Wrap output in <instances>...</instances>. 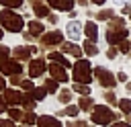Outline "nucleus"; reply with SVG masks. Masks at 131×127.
<instances>
[{
	"instance_id": "4be33fe9",
	"label": "nucleus",
	"mask_w": 131,
	"mask_h": 127,
	"mask_svg": "<svg viewBox=\"0 0 131 127\" xmlns=\"http://www.w3.org/2000/svg\"><path fill=\"white\" fill-rule=\"evenodd\" d=\"M96 18H98V20H113V18H115V12H113V10H100V12L96 14Z\"/></svg>"
},
{
	"instance_id": "f03ea898",
	"label": "nucleus",
	"mask_w": 131,
	"mask_h": 127,
	"mask_svg": "<svg viewBox=\"0 0 131 127\" xmlns=\"http://www.w3.org/2000/svg\"><path fill=\"white\" fill-rule=\"evenodd\" d=\"M92 80V68H90V61L88 59H78L76 66H74V82L76 84H90Z\"/></svg>"
},
{
	"instance_id": "f3484780",
	"label": "nucleus",
	"mask_w": 131,
	"mask_h": 127,
	"mask_svg": "<svg viewBox=\"0 0 131 127\" xmlns=\"http://www.w3.org/2000/svg\"><path fill=\"white\" fill-rule=\"evenodd\" d=\"M61 49H63V53H70L74 57H82V47H78L76 43H63Z\"/></svg>"
},
{
	"instance_id": "dca6fc26",
	"label": "nucleus",
	"mask_w": 131,
	"mask_h": 127,
	"mask_svg": "<svg viewBox=\"0 0 131 127\" xmlns=\"http://www.w3.org/2000/svg\"><path fill=\"white\" fill-rule=\"evenodd\" d=\"M84 33H86L88 41H92V43L98 39V29H96V25H94V23H90V20L84 25Z\"/></svg>"
},
{
	"instance_id": "7c9ffc66",
	"label": "nucleus",
	"mask_w": 131,
	"mask_h": 127,
	"mask_svg": "<svg viewBox=\"0 0 131 127\" xmlns=\"http://www.w3.org/2000/svg\"><path fill=\"white\" fill-rule=\"evenodd\" d=\"M119 109H121L123 113H131V100H129V98L119 100Z\"/></svg>"
},
{
	"instance_id": "f704fd0d",
	"label": "nucleus",
	"mask_w": 131,
	"mask_h": 127,
	"mask_svg": "<svg viewBox=\"0 0 131 127\" xmlns=\"http://www.w3.org/2000/svg\"><path fill=\"white\" fill-rule=\"evenodd\" d=\"M119 51L121 53H127V51H131V45L127 41H123V43H119Z\"/></svg>"
},
{
	"instance_id": "423d86ee",
	"label": "nucleus",
	"mask_w": 131,
	"mask_h": 127,
	"mask_svg": "<svg viewBox=\"0 0 131 127\" xmlns=\"http://www.w3.org/2000/svg\"><path fill=\"white\" fill-rule=\"evenodd\" d=\"M23 96H25V94H20L18 90H14V88H6L2 98H4V102H6V104L14 107V104H23Z\"/></svg>"
},
{
	"instance_id": "58836bf2",
	"label": "nucleus",
	"mask_w": 131,
	"mask_h": 127,
	"mask_svg": "<svg viewBox=\"0 0 131 127\" xmlns=\"http://www.w3.org/2000/svg\"><path fill=\"white\" fill-rule=\"evenodd\" d=\"M6 90V82H4V78L0 76V92H4Z\"/></svg>"
},
{
	"instance_id": "aec40b11",
	"label": "nucleus",
	"mask_w": 131,
	"mask_h": 127,
	"mask_svg": "<svg viewBox=\"0 0 131 127\" xmlns=\"http://www.w3.org/2000/svg\"><path fill=\"white\" fill-rule=\"evenodd\" d=\"M80 109H82V111H90V109H94L92 98H90V96H82V98H80Z\"/></svg>"
},
{
	"instance_id": "4c0bfd02",
	"label": "nucleus",
	"mask_w": 131,
	"mask_h": 127,
	"mask_svg": "<svg viewBox=\"0 0 131 127\" xmlns=\"http://www.w3.org/2000/svg\"><path fill=\"white\" fill-rule=\"evenodd\" d=\"M104 98H106V100H108V102H113V104H115V100H117V98H115V94H113V92H108V94H104Z\"/></svg>"
},
{
	"instance_id": "5701e85b",
	"label": "nucleus",
	"mask_w": 131,
	"mask_h": 127,
	"mask_svg": "<svg viewBox=\"0 0 131 127\" xmlns=\"http://www.w3.org/2000/svg\"><path fill=\"white\" fill-rule=\"evenodd\" d=\"M84 51H86V55H96V53H98V47H96L92 41H86V43H84Z\"/></svg>"
},
{
	"instance_id": "79ce46f5",
	"label": "nucleus",
	"mask_w": 131,
	"mask_h": 127,
	"mask_svg": "<svg viewBox=\"0 0 131 127\" xmlns=\"http://www.w3.org/2000/svg\"><path fill=\"white\" fill-rule=\"evenodd\" d=\"M117 78H119V80H121V82H127V74H123V72H121V74H119V76H117Z\"/></svg>"
},
{
	"instance_id": "2f4dec72",
	"label": "nucleus",
	"mask_w": 131,
	"mask_h": 127,
	"mask_svg": "<svg viewBox=\"0 0 131 127\" xmlns=\"http://www.w3.org/2000/svg\"><path fill=\"white\" fill-rule=\"evenodd\" d=\"M43 88H45L47 92H57V82L51 78V80H47V82H45V86H43Z\"/></svg>"
},
{
	"instance_id": "ddd939ff",
	"label": "nucleus",
	"mask_w": 131,
	"mask_h": 127,
	"mask_svg": "<svg viewBox=\"0 0 131 127\" xmlns=\"http://www.w3.org/2000/svg\"><path fill=\"white\" fill-rule=\"evenodd\" d=\"M12 53H14V59H16V61H18V59H29V57H31V53H33V47L18 45V47H14V49H12Z\"/></svg>"
},
{
	"instance_id": "9d476101",
	"label": "nucleus",
	"mask_w": 131,
	"mask_h": 127,
	"mask_svg": "<svg viewBox=\"0 0 131 127\" xmlns=\"http://www.w3.org/2000/svg\"><path fill=\"white\" fill-rule=\"evenodd\" d=\"M127 39V31L123 29V31H113V29H108L106 31V41L111 43V45H115V43H123Z\"/></svg>"
},
{
	"instance_id": "7ed1b4c3",
	"label": "nucleus",
	"mask_w": 131,
	"mask_h": 127,
	"mask_svg": "<svg viewBox=\"0 0 131 127\" xmlns=\"http://www.w3.org/2000/svg\"><path fill=\"white\" fill-rule=\"evenodd\" d=\"M119 115H115L111 109H106L104 104H96L94 109H92V121L96 123V125H108V123H113L115 119H117Z\"/></svg>"
},
{
	"instance_id": "c85d7f7f",
	"label": "nucleus",
	"mask_w": 131,
	"mask_h": 127,
	"mask_svg": "<svg viewBox=\"0 0 131 127\" xmlns=\"http://www.w3.org/2000/svg\"><path fill=\"white\" fill-rule=\"evenodd\" d=\"M78 109H80V107H66L59 115H66V117H76V115H78Z\"/></svg>"
},
{
	"instance_id": "1a4fd4ad",
	"label": "nucleus",
	"mask_w": 131,
	"mask_h": 127,
	"mask_svg": "<svg viewBox=\"0 0 131 127\" xmlns=\"http://www.w3.org/2000/svg\"><path fill=\"white\" fill-rule=\"evenodd\" d=\"M61 41H63V33H59V31H51V33H45L41 37V43L43 45H57Z\"/></svg>"
},
{
	"instance_id": "c03bdc74",
	"label": "nucleus",
	"mask_w": 131,
	"mask_h": 127,
	"mask_svg": "<svg viewBox=\"0 0 131 127\" xmlns=\"http://www.w3.org/2000/svg\"><path fill=\"white\" fill-rule=\"evenodd\" d=\"M76 2H78L80 6H86V4H88V0H76Z\"/></svg>"
},
{
	"instance_id": "f257e3e1",
	"label": "nucleus",
	"mask_w": 131,
	"mask_h": 127,
	"mask_svg": "<svg viewBox=\"0 0 131 127\" xmlns=\"http://www.w3.org/2000/svg\"><path fill=\"white\" fill-rule=\"evenodd\" d=\"M0 27L6 29V31H10V33H20L23 27H25V20L14 10L4 8V10H0Z\"/></svg>"
},
{
	"instance_id": "a18cd8bd",
	"label": "nucleus",
	"mask_w": 131,
	"mask_h": 127,
	"mask_svg": "<svg viewBox=\"0 0 131 127\" xmlns=\"http://www.w3.org/2000/svg\"><path fill=\"white\" fill-rule=\"evenodd\" d=\"M92 2H94V4H102L104 0H92Z\"/></svg>"
},
{
	"instance_id": "f8f14e48",
	"label": "nucleus",
	"mask_w": 131,
	"mask_h": 127,
	"mask_svg": "<svg viewBox=\"0 0 131 127\" xmlns=\"http://www.w3.org/2000/svg\"><path fill=\"white\" fill-rule=\"evenodd\" d=\"M27 27H29V35H31V37H43V35H45L43 23H39V20H31Z\"/></svg>"
},
{
	"instance_id": "4468645a",
	"label": "nucleus",
	"mask_w": 131,
	"mask_h": 127,
	"mask_svg": "<svg viewBox=\"0 0 131 127\" xmlns=\"http://www.w3.org/2000/svg\"><path fill=\"white\" fill-rule=\"evenodd\" d=\"M66 33L76 41L80 35H82V25L80 23H76V20H72V23H68V27H66Z\"/></svg>"
},
{
	"instance_id": "37998d69",
	"label": "nucleus",
	"mask_w": 131,
	"mask_h": 127,
	"mask_svg": "<svg viewBox=\"0 0 131 127\" xmlns=\"http://www.w3.org/2000/svg\"><path fill=\"white\" fill-rule=\"evenodd\" d=\"M106 55H108V57H111V59H113V57H115V55H117V51H115V49H108V53H106Z\"/></svg>"
},
{
	"instance_id": "a878e982",
	"label": "nucleus",
	"mask_w": 131,
	"mask_h": 127,
	"mask_svg": "<svg viewBox=\"0 0 131 127\" xmlns=\"http://www.w3.org/2000/svg\"><path fill=\"white\" fill-rule=\"evenodd\" d=\"M8 115H10V121H18V119H23V115H25V113L12 107V109H8Z\"/></svg>"
},
{
	"instance_id": "393cba45",
	"label": "nucleus",
	"mask_w": 131,
	"mask_h": 127,
	"mask_svg": "<svg viewBox=\"0 0 131 127\" xmlns=\"http://www.w3.org/2000/svg\"><path fill=\"white\" fill-rule=\"evenodd\" d=\"M45 94H47V90H45V88H35V90L31 92V96H33L35 100H43V98H45Z\"/></svg>"
},
{
	"instance_id": "a211bd4d",
	"label": "nucleus",
	"mask_w": 131,
	"mask_h": 127,
	"mask_svg": "<svg viewBox=\"0 0 131 127\" xmlns=\"http://www.w3.org/2000/svg\"><path fill=\"white\" fill-rule=\"evenodd\" d=\"M49 59H51L53 64H59V66H63V68H70L68 57H66V55H61V53H57V51H51V53H49Z\"/></svg>"
},
{
	"instance_id": "c9c22d12",
	"label": "nucleus",
	"mask_w": 131,
	"mask_h": 127,
	"mask_svg": "<svg viewBox=\"0 0 131 127\" xmlns=\"http://www.w3.org/2000/svg\"><path fill=\"white\" fill-rule=\"evenodd\" d=\"M0 127H14V121H10V119H0Z\"/></svg>"
},
{
	"instance_id": "473e14b6",
	"label": "nucleus",
	"mask_w": 131,
	"mask_h": 127,
	"mask_svg": "<svg viewBox=\"0 0 131 127\" xmlns=\"http://www.w3.org/2000/svg\"><path fill=\"white\" fill-rule=\"evenodd\" d=\"M8 53H10V49H8L6 45H0V61H6Z\"/></svg>"
},
{
	"instance_id": "72a5a7b5",
	"label": "nucleus",
	"mask_w": 131,
	"mask_h": 127,
	"mask_svg": "<svg viewBox=\"0 0 131 127\" xmlns=\"http://www.w3.org/2000/svg\"><path fill=\"white\" fill-rule=\"evenodd\" d=\"M20 86H23L25 90H29V92H33V90H35V88H33V82H31V80H25V78H23V82H20Z\"/></svg>"
},
{
	"instance_id": "6ab92c4d",
	"label": "nucleus",
	"mask_w": 131,
	"mask_h": 127,
	"mask_svg": "<svg viewBox=\"0 0 131 127\" xmlns=\"http://www.w3.org/2000/svg\"><path fill=\"white\" fill-rule=\"evenodd\" d=\"M35 104H37V100L31 96V92H27V94L23 96V107L27 109V113H31V111L35 109Z\"/></svg>"
},
{
	"instance_id": "c756f323",
	"label": "nucleus",
	"mask_w": 131,
	"mask_h": 127,
	"mask_svg": "<svg viewBox=\"0 0 131 127\" xmlns=\"http://www.w3.org/2000/svg\"><path fill=\"white\" fill-rule=\"evenodd\" d=\"M20 121H23V123H25V125H27V127H29V125H33V123H35V121H37V117H35V115H33V113H25V115H23V119H20Z\"/></svg>"
},
{
	"instance_id": "412c9836",
	"label": "nucleus",
	"mask_w": 131,
	"mask_h": 127,
	"mask_svg": "<svg viewBox=\"0 0 131 127\" xmlns=\"http://www.w3.org/2000/svg\"><path fill=\"white\" fill-rule=\"evenodd\" d=\"M33 10H35V14H37V16H47V18H49V8H47V6L37 4V6H33Z\"/></svg>"
},
{
	"instance_id": "bb28decb",
	"label": "nucleus",
	"mask_w": 131,
	"mask_h": 127,
	"mask_svg": "<svg viewBox=\"0 0 131 127\" xmlns=\"http://www.w3.org/2000/svg\"><path fill=\"white\" fill-rule=\"evenodd\" d=\"M74 90L80 92V94H84V96L90 94V86H86V84H74Z\"/></svg>"
},
{
	"instance_id": "20e7f679",
	"label": "nucleus",
	"mask_w": 131,
	"mask_h": 127,
	"mask_svg": "<svg viewBox=\"0 0 131 127\" xmlns=\"http://www.w3.org/2000/svg\"><path fill=\"white\" fill-rule=\"evenodd\" d=\"M94 76L98 78V82L104 86V88H113L115 84H117V80H115V76L108 72V70H104V68H94Z\"/></svg>"
},
{
	"instance_id": "b1692460",
	"label": "nucleus",
	"mask_w": 131,
	"mask_h": 127,
	"mask_svg": "<svg viewBox=\"0 0 131 127\" xmlns=\"http://www.w3.org/2000/svg\"><path fill=\"white\" fill-rule=\"evenodd\" d=\"M0 4L10 10V8H18V6L23 4V0H0Z\"/></svg>"
},
{
	"instance_id": "a19ab883",
	"label": "nucleus",
	"mask_w": 131,
	"mask_h": 127,
	"mask_svg": "<svg viewBox=\"0 0 131 127\" xmlns=\"http://www.w3.org/2000/svg\"><path fill=\"white\" fill-rule=\"evenodd\" d=\"M111 127H129V123H121V121H119V123H113Z\"/></svg>"
},
{
	"instance_id": "2eb2a0df",
	"label": "nucleus",
	"mask_w": 131,
	"mask_h": 127,
	"mask_svg": "<svg viewBox=\"0 0 131 127\" xmlns=\"http://www.w3.org/2000/svg\"><path fill=\"white\" fill-rule=\"evenodd\" d=\"M47 4L51 8H57V10H72L74 0H47Z\"/></svg>"
},
{
	"instance_id": "de8ad7c7",
	"label": "nucleus",
	"mask_w": 131,
	"mask_h": 127,
	"mask_svg": "<svg viewBox=\"0 0 131 127\" xmlns=\"http://www.w3.org/2000/svg\"><path fill=\"white\" fill-rule=\"evenodd\" d=\"M117 2H119V4H123V2H125V0H117Z\"/></svg>"
},
{
	"instance_id": "6e6552de",
	"label": "nucleus",
	"mask_w": 131,
	"mask_h": 127,
	"mask_svg": "<svg viewBox=\"0 0 131 127\" xmlns=\"http://www.w3.org/2000/svg\"><path fill=\"white\" fill-rule=\"evenodd\" d=\"M45 70H47V66H45L43 59H33V61L29 64V76H31V78H39Z\"/></svg>"
},
{
	"instance_id": "9b49d317",
	"label": "nucleus",
	"mask_w": 131,
	"mask_h": 127,
	"mask_svg": "<svg viewBox=\"0 0 131 127\" xmlns=\"http://www.w3.org/2000/svg\"><path fill=\"white\" fill-rule=\"evenodd\" d=\"M37 125L39 127H63L55 117H51V115H41L39 119H37Z\"/></svg>"
},
{
	"instance_id": "ea45409f",
	"label": "nucleus",
	"mask_w": 131,
	"mask_h": 127,
	"mask_svg": "<svg viewBox=\"0 0 131 127\" xmlns=\"http://www.w3.org/2000/svg\"><path fill=\"white\" fill-rule=\"evenodd\" d=\"M6 111V102H4V98H0V113H4Z\"/></svg>"
},
{
	"instance_id": "39448f33",
	"label": "nucleus",
	"mask_w": 131,
	"mask_h": 127,
	"mask_svg": "<svg viewBox=\"0 0 131 127\" xmlns=\"http://www.w3.org/2000/svg\"><path fill=\"white\" fill-rule=\"evenodd\" d=\"M0 72L2 74H8V76H18L23 72V66L16 59H6V61L0 64Z\"/></svg>"
},
{
	"instance_id": "0eeeda50",
	"label": "nucleus",
	"mask_w": 131,
	"mask_h": 127,
	"mask_svg": "<svg viewBox=\"0 0 131 127\" xmlns=\"http://www.w3.org/2000/svg\"><path fill=\"white\" fill-rule=\"evenodd\" d=\"M47 68H49V74H51V78H53L55 82H68V72H66L63 66L51 64V66H47Z\"/></svg>"
},
{
	"instance_id": "cd10ccee",
	"label": "nucleus",
	"mask_w": 131,
	"mask_h": 127,
	"mask_svg": "<svg viewBox=\"0 0 131 127\" xmlns=\"http://www.w3.org/2000/svg\"><path fill=\"white\" fill-rule=\"evenodd\" d=\"M57 100H59V102H63V104H68V102L72 100V92H70V90H61Z\"/></svg>"
},
{
	"instance_id": "49530a36",
	"label": "nucleus",
	"mask_w": 131,
	"mask_h": 127,
	"mask_svg": "<svg viewBox=\"0 0 131 127\" xmlns=\"http://www.w3.org/2000/svg\"><path fill=\"white\" fill-rule=\"evenodd\" d=\"M2 35H4V33H2V27H0V39H2Z\"/></svg>"
},
{
	"instance_id": "e433bc0d",
	"label": "nucleus",
	"mask_w": 131,
	"mask_h": 127,
	"mask_svg": "<svg viewBox=\"0 0 131 127\" xmlns=\"http://www.w3.org/2000/svg\"><path fill=\"white\" fill-rule=\"evenodd\" d=\"M66 127H86V123H84V121H72V123H68Z\"/></svg>"
},
{
	"instance_id": "09e8293b",
	"label": "nucleus",
	"mask_w": 131,
	"mask_h": 127,
	"mask_svg": "<svg viewBox=\"0 0 131 127\" xmlns=\"http://www.w3.org/2000/svg\"><path fill=\"white\" fill-rule=\"evenodd\" d=\"M23 127H27V125H23Z\"/></svg>"
}]
</instances>
